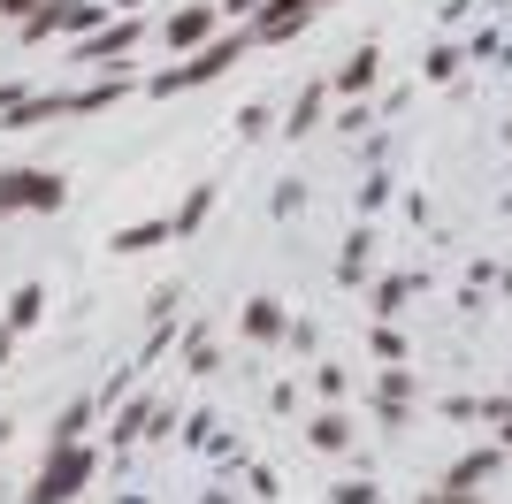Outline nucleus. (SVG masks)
I'll list each match as a JSON object with an SVG mask.
<instances>
[{
  "mask_svg": "<svg viewBox=\"0 0 512 504\" xmlns=\"http://www.w3.org/2000/svg\"><path fill=\"white\" fill-rule=\"evenodd\" d=\"M253 46V31H222V39H207V46H192V54H176L161 77H146V92H161V100H176V92H192V84H207V77H222V69L237 62Z\"/></svg>",
  "mask_w": 512,
  "mask_h": 504,
  "instance_id": "1",
  "label": "nucleus"
},
{
  "mask_svg": "<svg viewBox=\"0 0 512 504\" xmlns=\"http://www.w3.org/2000/svg\"><path fill=\"white\" fill-rule=\"evenodd\" d=\"M69 184L54 168H0V214H62Z\"/></svg>",
  "mask_w": 512,
  "mask_h": 504,
  "instance_id": "2",
  "label": "nucleus"
},
{
  "mask_svg": "<svg viewBox=\"0 0 512 504\" xmlns=\"http://www.w3.org/2000/svg\"><path fill=\"white\" fill-rule=\"evenodd\" d=\"M85 474H92V443H54L46 474L31 482V504H69L77 489H85Z\"/></svg>",
  "mask_w": 512,
  "mask_h": 504,
  "instance_id": "3",
  "label": "nucleus"
},
{
  "mask_svg": "<svg viewBox=\"0 0 512 504\" xmlns=\"http://www.w3.org/2000/svg\"><path fill=\"white\" fill-rule=\"evenodd\" d=\"M107 8L100 0H39L31 16H23V39L39 46V39H62V31H100Z\"/></svg>",
  "mask_w": 512,
  "mask_h": 504,
  "instance_id": "4",
  "label": "nucleus"
},
{
  "mask_svg": "<svg viewBox=\"0 0 512 504\" xmlns=\"http://www.w3.org/2000/svg\"><path fill=\"white\" fill-rule=\"evenodd\" d=\"M207 39H222V8H214V0H192V8H176V16L161 23V46H169V54H192V46H207Z\"/></svg>",
  "mask_w": 512,
  "mask_h": 504,
  "instance_id": "5",
  "label": "nucleus"
},
{
  "mask_svg": "<svg viewBox=\"0 0 512 504\" xmlns=\"http://www.w3.org/2000/svg\"><path fill=\"white\" fill-rule=\"evenodd\" d=\"M138 31H146L138 16H115V23H100V31H85V46H77V54H85V62H107V69H123V54L138 46Z\"/></svg>",
  "mask_w": 512,
  "mask_h": 504,
  "instance_id": "6",
  "label": "nucleus"
},
{
  "mask_svg": "<svg viewBox=\"0 0 512 504\" xmlns=\"http://www.w3.org/2000/svg\"><path fill=\"white\" fill-rule=\"evenodd\" d=\"M169 237H176L169 214H161V222H130V230L115 237V252H153V245H169Z\"/></svg>",
  "mask_w": 512,
  "mask_h": 504,
  "instance_id": "7",
  "label": "nucleus"
},
{
  "mask_svg": "<svg viewBox=\"0 0 512 504\" xmlns=\"http://www.w3.org/2000/svg\"><path fill=\"white\" fill-rule=\"evenodd\" d=\"M39 314H46V291H39V283H23V291L16 298H8V329H39Z\"/></svg>",
  "mask_w": 512,
  "mask_h": 504,
  "instance_id": "8",
  "label": "nucleus"
},
{
  "mask_svg": "<svg viewBox=\"0 0 512 504\" xmlns=\"http://www.w3.org/2000/svg\"><path fill=\"white\" fill-rule=\"evenodd\" d=\"M367 84H375V46H367V54H352V69L337 77V92H367Z\"/></svg>",
  "mask_w": 512,
  "mask_h": 504,
  "instance_id": "9",
  "label": "nucleus"
},
{
  "mask_svg": "<svg viewBox=\"0 0 512 504\" xmlns=\"http://www.w3.org/2000/svg\"><path fill=\"white\" fill-rule=\"evenodd\" d=\"M207 207H214V191H207V184H199V191H192V199H184V214H176V230H199V222H207Z\"/></svg>",
  "mask_w": 512,
  "mask_h": 504,
  "instance_id": "10",
  "label": "nucleus"
},
{
  "mask_svg": "<svg viewBox=\"0 0 512 504\" xmlns=\"http://www.w3.org/2000/svg\"><path fill=\"white\" fill-rule=\"evenodd\" d=\"M245 329H253V336H276L283 321H276V306H268V298H253V306H245Z\"/></svg>",
  "mask_w": 512,
  "mask_h": 504,
  "instance_id": "11",
  "label": "nucleus"
},
{
  "mask_svg": "<svg viewBox=\"0 0 512 504\" xmlns=\"http://www.w3.org/2000/svg\"><path fill=\"white\" fill-rule=\"evenodd\" d=\"M314 443L321 451H344V420H314Z\"/></svg>",
  "mask_w": 512,
  "mask_h": 504,
  "instance_id": "12",
  "label": "nucleus"
},
{
  "mask_svg": "<svg viewBox=\"0 0 512 504\" xmlns=\"http://www.w3.org/2000/svg\"><path fill=\"white\" fill-rule=\"evenodd\" d=\"M31 8H39V0H0V16H31Z\"/></svg>",
  "mask_w": 512,
  "mask_h": 504,
  "instance_id": "13",
  "label": "nucleus"
},
{
  "mask_svg": "<svg viewBox=\"0 0 512 504\" xmlns=\"http://www.w3.org/2000/svg\"><path fill=\"white\" fill-rule=\"evenodd\" d=\"M276 8H291V16H314V8H321V0H276Z\"/></svg>",
  "mask_w": 512,
  "mask_h": 504,
  "instance_id": "14",
  "label": "nucleus"
},
{
  "mask_svg": "<svg viewBox=\"0 0 512 504\" xmlns=\"http://www.w3.org/2000/svg\"><path fill=\"white\" fill-rule=\"evenodd\" d=\"M8 344H16V329H8V321H0V359H8Z\"/></svg>",
  "mask_w": 512,
  "mask_h": 504,
  "instance_id": "15",
  "label": "nucleus"
},
{
  "mask_svg": "<svg viewBox=\"0 0 512 504\" xmlns=\"http://www.w3.org/2000/svg\"><path fill=\"white\" fill-rule=\"evenodd\" d=\"M0 443H8V420H0Z\"/></svg>",
  "mask_w": 512,
  "mask_h": 504,
  "instance_id": "16",
  "label": "nucleus"
}]
</instances>
